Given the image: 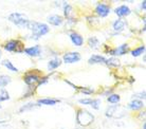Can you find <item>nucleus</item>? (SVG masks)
<instances>
[{
    "mask_svg": "<svg viewBox=\"0 0 146 129\" xmlns=\"http://www.w3.org/2000/svg\"><path fill=\"white\" fill-rule=\"evenodd\" d=\"M28 28L32 30V35H33L32 37H33L34 39H37V38H39V37L44 36V35H46V34L50 31V29H49V26H48L47 24L40 23V22L30 21V24Z\"/></svg>",
    "mask_w": 146,
    "mask_h": 129,
    "instance_id": "obj_1",
    "label": "nucleus"
},
{
    "mask_svg": "<svg viewBox=\"0 0 146 129\" xmlns=\"http://www.w3.org/2000/svg\"><path fill=\"white\" fill-rule=\"evenodd\" d=\"M76 121L80 126L86 127V126H89L90 124L93 123L94 115L92 114L91 112H89L88 110L80 109V110L77 111L76 113Z\"/></svg>",
    "mask_w": 146,
    "mask_h": 129,
    "instance_id": "obj_2",
    "label": "nucleus"
},
{
    "mask_svg": "<svg viewBox=\"0 0 146 129\" xmlns=\"http://www.w3.org/2000/svg\"><path fill=\"white\" fill-rule=\"evenodd\" d=\"M9 20L20 28H28L30 24V20L28 19V17L20 13H12L9 16Z\"/></svg>",
    "mask_w": 146,
    "mask_h": 129,
    "instance_id": "obj_3",
    "label": "nucleus"
},
{
    "mask_svg": "<svg viewBox=\"0 0 146 129\" xmlns=\"http://www.w3.org/2000/svg\"><path fill=\"white\" fill-rule=\"evenodd\" d=\"M126 114L125 108L122 106H110L107 108L106 110V116L107 118H120Z\"/></svg>",
    "mask_w": 146,
    "mask_h": 129,
    "instance_id": "obj_4",
    "label": "nucleus"
},
{
    "mask_svg": "<svg viewBox=\"0 0 146 129\" xmlns=\"http://www.w3.org/2000/svg\"><path fill=\"white\" fill-rule=\"evenodd\" d=\"M4 49L9 52H17V53H21L25 52V49L22 47V44L18 40H10L4 44Z\"/></svg>",
    "mask_w": 146,
    "mask_h": 129,
    "instance_id": "obj_5",
    "label": "nucleus"
},
{
    "mask_svg": "<svg viewBox=\"0 0 146 129\" xmlns=\"http://www.w3.org/2000/svg\"><path fill=\"white\" fill-rule=\"evenodd\" d=\"M64 62L66 64H73L80 60V54L77 52H69L64 55Z\"/></svg>",
    "mask_w": 146,
    "mask_h": 129,
    "instance_id": "obj_6",
    "label": "nucleus"
},
{
    "mask_svg": "<svg viewBox=\"0 0 146 129\" xmlns=\"http://www.w3.org/2000/svg\"><path fill=\"white\" fill-rule=\"evenodd\" d=\"M39 79H40V76L37 73H35V72H29L23 77V81H26V84L29 86H32L33 84L37 83Z\"/></svg>",
    "mask_w": 146,
    "mask_h": 129,
    "instance_id": "obj_7",
    "label": "nucleus"
},
{
    "mask_svg": "<svg viewBox=\"0 0 146 129\" xmlns=\"http://www.w3.org/2000/svg\"><path fill=\"white\" fill-rule=\"evenodd\" d=\"M95 12L98 13L100 17L104 18V17H106L107 15L110 13V7L105 3H99L96 5V7H95Z\"/></svg>",
    "mask_w": 146,
    "mask_h": 129,
    "instance_id": "obj_8",
    "label": "nucleus"
},
{
    "mask_svg": "<svg viewBox=\"0 0 146 129\" xmlns=\"http://www.w3.org/2000/svg\"><path fill=\"white\" fill-rule=\"evenodd\" d=\"M128 50H129V46H128L127 44H121L119 48H117L115 50H112V51L108 52V53H110L111 55H124V54H126L128 52Z\"/></svg>",
    "mask_w": 146,
    "mask_h": 129,
    "instance_id": "obj_9",
    "label": "nucleus"
},
{
    "mask_svg": "<svg viewBox=\"0 0 146 129\" xmlns=\"http://www.w3.org/2000/svg\"><path fill=\"white\" fill-rule=\"evenodd\" d=\"M25 52H26V54H28L29 56L36 57V56L40 55L41 50H40L39 46H34V47H30V48H28V49H25Z\"/></svg>",
    "mask_w": 146,
    "mask_h": 129,
    "instance_id": "obj_10",
    "label": "nucleus"
},
{
    "mask_svg": "<svg viewBox=\"0 0 146 129\" xmlns=\"http://www.w3.org/2000/svg\"><path fill=\"white\" fill-rule=\"evenodd\" d=\"M115 14L117 16H120V17H124V16H128V15L130 14V9L127 7V5H121V7H117L115 9Z\"/></svg>",
    "mask_w": 146,
    "mask_h": 129,
    "instance_id": "obj_11",
    "label": "nucleus"
},
{
    "mask_svg": "<svg viewBox=\"0 0 146 129\" xmlns=\"http://www.w3.org/2000/svg\"><path fill=\"white\" fill-rule=\"evenodd\" d=\"M48 22L52 26H60L62 23V17L58 15H51L48 17Z\"/></svg>",
    "mask_w": 146,
    "mask_h": 129,
    "instance_id": "obj_12",
    "label": "nucleus"
},
{
    "mask_svg": "<svg viewBox=\"0 0 146 129\" xmlns=\"http://www.w3.org/2000/svg\"><path fill=\"white\" fill-rule=\"evenodd\" d=\"M70 38H71L73 44H75L77 47H80L84 42V38L77 33H71L70 34Z\"/></svg>",
    "mask_w": 146,
    "mask_h": 129,
    "instance_id": "obj_13",
    "label": "nucleus"
},
{
    "mask_svg": "<svg viewBox=\"0 0 146 129\" xmlns=\"http://www.w3.org/2000/svg\"><path fill=\"white\" fill-rule=\"evenodd\" d=\"M106 60L107 59L105 57H103L101 55H92L89 58V64H104V65H106Z\"/></svg>",
    "mask_w": 146,
    "mask_h": 129,
    "instance_id": "obj_14",
    "label": "nucleus"
},
{
    "mask_svg": "<svg viewBox=\"0 0 146 129\" xmlns=\"http://www.w3.org/2000/svg\"><path fill=\"white\" fill-rule=\"evenodd\" d=\"M143 106H144V104L142 103V101H140V100L131 101L130 103L128 104V108L131 109V110H138V109H141Z\"/></svg>",
    "mask_w": 146,
    "mask_h": 129,
    "instance_id": "obj_15",
    "label": "nucleus"
},
{
    "mask_svg": "<svg viewBox=\"0 0 146 129\" xmlns=\"http://www.w3.org/2000/svg\"><path fill=\"white\" fill-rule=\"evenodd\" d=\"M38 105H48V106H53L55 104L59 103L58 100H54V99H41V100L37 101Z\"/></svg>",
    "mask_w": 146,
    "mask_h": 129,
    "instance_id": "obj_16",
    "label": "nucleus"
},
{
    "mask_svg": "<svg viewBox=\"0 0 146 129\" xmlns=\"http://www.w3.org/2000/svg\"><path fill=\"white\" fill-rule=\"evenodd\" d=\"M60 64H62V60H60L59 58H53L49 62V64H48V69H49L50 71L54 70V69H56L57 67L60 66Z\"/></svg>",
    "mask_w": 146,
    "mask_h": 129,
    "instance_id": "obj_17",
    "label": "nucleus"
},
{
    "mask_svg": "<svg viewBox=\"0 0 146 129\" xmlns=\"http://www.w3.org/2000/svg\"><path fill=\"white\" fill-rule=\"evenodd\" d=\"M125 24H126V22H125L124 19H117L115 21L113 22V30H115V31H121V30L124 29Z\"/></svg>",
    "mask_w": 146,
    "mask_h": 129,
    "instance_id": "obj_18",
    "label": "nucleus"
},
{
    "mask_svg": "<svg viewBox=\"0 0 146 129\" xmlns=\"http://www.w3.org/2000/svg\"><path fill=\"white\" fill-rule=\"evenodd\" d=\"M12 78L7 75H0V88H3L7 84H10Z\"/></svg>",
    "mask_w": 146,
    "mask_h": 129,
    "instance_id": "obj_19",
    "label": "nucleus"
},
{
    "mask_svg": "<svg viewBox=\"0 0 146 129\" xmlns=\"http://www.w3.org/2000/svg\"><path fill=\"white\" fill-rule=\"evenodd\" d=\"M38 106H39L38 104L28 103V104H26L25 106H22V107L20 108V110H19V112H25V111H30V110H32V109H34V108L38 107Z\"/></svg>",
    "mask_w": 146,
    "mask_h": 129,
    "instance_id": "obj_20",
    "label": "nucleus"
},
{
    "mask_svg": "<svg viewBox=\"0 0 146 129\" xmlns=\"http://www.w3.org/2000/svg\"><path fill=\"white\" fill-rule=\"evenodd\" d=\"M88 44H89L90 48L96 49L100 46V41L96 37H91V38H89V40H88Z\"/></svg>",
    "mask_w": 146,
    "mask_h": 129,
    "instance_id": "obj_21",
    "label": "nucleus"
},
{
    "mask_svg": "<svg viewBox=\"0 0 146 129\" xmlns=\"http://www.w3.org/2000/svg\"><path fill=\"white\" fill-rule=\"evenodd\" d=\"M2 65H3L4 67H7L9 70L13 71V72H17V71H18V69H17V68H16L9 59H4L3 62H2Z\"/></svg>",
    "mask_w": 146,
    "mask_h": 129,
    "instance_id": "obj_22",
    "label": "nucleus"
},
{
    "mask_svg": "<svg viewBox=\"0 0 146 129\" xmlns=\"http://www.w3.org/2000/svg\"><path fill=\"white\" fill-rule=\"evenodd\" d=\"M121 97L119 94H111L110 96H108V102L110 104H113V105H117L119 102H120Z\"/></svg>",
    "mask_w": 146,
    "mask_h": 129,
    "instance_id": "obj_23",
    "label": "nucleus"
},
{
    "mask_svg": "<svg viewBox=\"0 0 146 129\" xmlns=\"http://www.w3.org/2000/svg\"><path fill=\"white\" fill-rule=\"evenodd\" d=\"M144 51H145V47H144V46H142V47H139V48H137V49H135V50H132V51H131V55L133 56V57H137V56L141 55V54H142Z\"/></svg>",
    "mask_w": 146,
    "mask_h": 129,
    "instance_id": "obj_24",
    "label": "nucleus"
},
{
    "mask_svg": "<svg viewBox=\"0 0 146 129\" xmlns=\"http://www.w3.org/2000/svg\"><path fill=\"white\" fill-rule=\"evenodd\" d=\"M106 65H108V66H114V67H117L120 66V62H119V59L114 58V57H112V58H109L106 60Z\"/></svg>",
    "mask_w": 146,
    "mask_h": 129,
    "instance_id": "obj_25",
    "label": "nucleus"
},
{
    "mask_svg": "<svg viewBox=\"0 0 146 129\" xmlns=\"http://www.w3.org/2000/svg\"><path fill=\"white\" fill-rule=\"evenodd\" d=\"M10 100V95H9V92L5 91V90H1L0 91V102H3V101Z\"/></svg>",
    "mask_w": 146,
    "mask_h": 129,
    "instance_id": "obj_26",
    "label": "nucleus"
},
{
    "mask_svg": "<svg viewBox=\"0 0 146 129\" xmlns=\"http://www.w3.org/2000/svg\"><path fill=\"white\" fill-rule=\"evenodd\" d=\"M71 12H72V7H71L70 4L65 3V5H64V13H65V16H66V17H69Z\"/></svg>",
    "mask_w": 146,
    "mask_h": 129,
    "instance_id": "obj_27",
    "label": "nucleus"
},
{
    "mask_svg": "<svg viewBox=\"0 0 146 129\" xmlns=\"http://www.w3.org/2000/svg\"><path fill=\"white\" fill-rule=\"evenodd\" d=\"M100 104H101V101L100 100H92V103H91V107L93 108V109H99V107H100Z\"/></svg>",
    "mask_w": 146,
    "mask_h": 129,
    "instance_id": "obj_28",
    "label": "nucleus"
},
{
    "mask_svg": "<svg viewBox=\"0 0 146 129\" xmlns=\"http://www.w3.org/2000/svg\"><path fill=\"white\" fill-rule=\"evenodd\" d=\"M82 91L85 94H91V93H93V90L90 88H82Z\"/></svg>",
    "mask_w": 146,
    "mask_h": 129,
    "instance_id": "obj_29",
    "label": "nucleus"
},
{
    "mask_svg": "<svg viewBox=\"0 0 146 129\" xmlns=\"http://www.w3.org/2000/svg\"><path fill=\"white\" fill-rule=\"evenodd\" d=\"M141 7H142V10H145V7H146V2H145V1H143L142 4H141Z\"/></svg>",
    "mask_w": 146,
    "mask_h": 129,
    "instance_id": "obj_30",
    "label": "nucleus"
},
{
    "mask_svg": "<svg viewBox=\"0 0 146 129\" xmlns=\"http://www.w3.org/2000/svg\"><path fill=\"white\" fill-rule=\"evenodd\" d=\"M145 127H146V124L144 123V124H143V129H145Z\"/></svg>",
    "mask_w": 146,
    "mask_h": 129,
    "instance_id": "obj_31",
    "label": "nucleus"
},
{
    "mask_svg": "<svg viewBox=\"0 0 146 129\" xmlns=\"http://www.w3.org/2000/svg\"><path fill=\"white\" fill-rule=\"evenodd\" d=\"M0 57H1V52H0Z\"/></svg>",
    "mask_w": 146,
    "mask_h": 129,
    "instance_id": "obj_32",
    "label": "nucleus"
},
{
    "mask_svg": "<svg viewBox=\"0 0 146 129\" xmlns=\"http://www.w3.org/2000/svg\"><path fill=\"white\" fill-rule=\"evenodd\" d=\"M0 109H1V106H0Z\"/></svg>",
    "mask_w": 146,
    "mask_h": 129,
    "instance_id": "obj_33",
    "label": "nucleus"
}]
</instances>
